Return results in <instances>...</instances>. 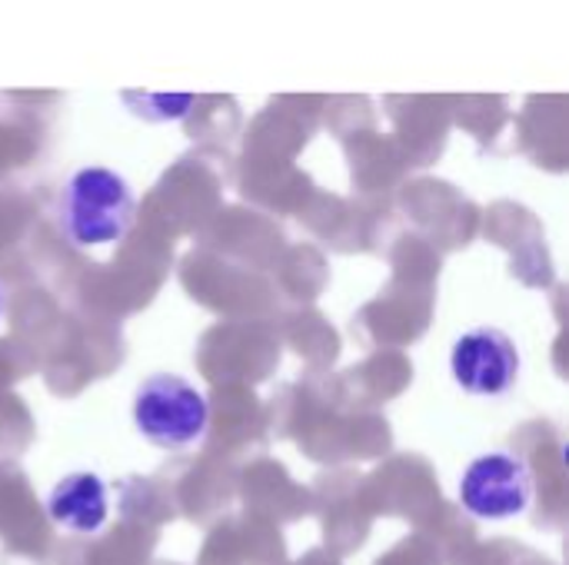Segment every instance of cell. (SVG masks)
Segmentation results:
<instances>
[{
    "mask_svg": "<svg viewBox=\"0 0 569 565\" xmlns=\"http://www.w3.org/2000/svg\"><path fill=\"white\" fill-rule=\"evenodd\" d=\"M457 496L460 506L483 523L523 516L533 503V466L510 450L483 453L463 470Z\"/></svg>",
    "mask_w": 569,
    "mask_h": 565,
    "instance_id": "3957f363",
    "label": "cell"
},
{
    "mask_svg": "<svg viewBox=\"0 0 569 565\" xmlns=\"http://www.w3.org/2000/svg\"><path fill=\"white\" fill-rule=\"evenodd\" d=\"M3 300H7V296H3V283H0V316H3Z\"/></svg>",
    "mask_w": 569,
    "mask_h": 565,
    "instance_id": "52a82bcc",
    "label": "cell"
},
{
    "mask_svg": "<svg viewBox=\"0 0 569 565\" xmlns=\"http://www.w3.org/2000/svg\"><path fill=\"white\" fill-rule=\"evenodd\" d=\"M137 216L127 176L110 167H80L60 190V226L73 246L120 243Z\"/></svg>",
    "mask_w": 569,
    "mask_h": 565,
    "instance_id": "6da1fadb",
    "label": "cell"
},
{
    "mask_svg": "<svg viewBox=\"0 0 569 565\" xmlns=\"http://www.w3.org/2000/svg\"><path fill=\"white\" fill-rule=\"evenodd\" d=\"M107 513H110L107 483L97 473H70L47 496L50 523L77 536L97 533L107 523Z\"/></svg>",
    "mask_w": 569,
    "mask_h": 565,
    "instance_id": "5b68a950",
    "label": "cell"
},
{
    "mask_svg": "<svg viewBox=\"0 0 569 565\" xmlns=\"http://www.w3.org/2000/svg\"><path fill=\"white\" fill-rule=\"evenodd\" d=\"M133 426L160 450H183L203 440L210 426L207 396L177 373H153L133 393Z\"/></svg>",
    "mask_w": 569,
    "mask_h": 565,
    "instance_id": "7a4b0ae2",
    "label": "cell"
},
{
    "mask_svg": "<svg viewBox=\"0 0 569 565\" xmlns=\"http://www.w3.org/2000/svg\"><path fill=\"white\" fill-rule=\"evenodd\" d=\"M120 97L130 107V113H137V117H143L150 123L180 120L193 107V93H150V90L137 93V90H123Z\"/></svg>",
    "mask_w": 569,
    "mask_h": 565,
    "instance_id": "8992f818",
    "label": "cell"
},
{
    "mask_svg": "<svg viewBox=\"0 0 569 565\" xmlns=\"http://www.w3.org/2000/svg\"><path fill=\"white\" fill-rule=\"evenodd\" d=\"M523 360L517 343L497 326H473L457 336L450 353V373L470 396L497 400L507 396L520 380Z\"/></svg>",
    "mask_w": 569,
    "mask_h": 565,
    "instance_id": "277c9868",
    "label": "cell"
}]
</instances>
